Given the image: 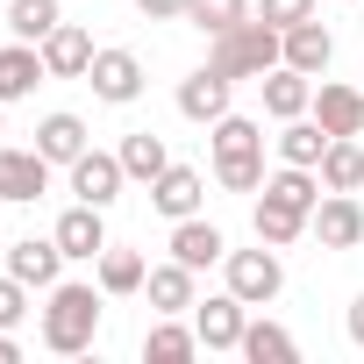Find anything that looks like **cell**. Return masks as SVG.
Instances as JSON below:
<instances>
[{"label": "cell", "instance_id": "6da1fadb", "mask_svg": "<svg viewBox=\"0 0 364 364\" xmlns=\"http://www.w3.org/2000/svg\"><path fill=\"white\" fill-rule=\"evenodd\" d=\"M215 186L222 193H264V129L250 122V114H222L215 122Z\"/></svg>", "mask_w": 364, "mask_h": 364}, {"label": "cell", "instance_id": "7a4b0ae2", "mask_svg": "<svg viewBox=\"0 0 364 364\" xmlns=\"http://www.w3.org/2000/svg\"><path fill=\"white\" fill-rule=\"evenodd\" d=\"M93 336H100V286H72V279H58L50 300H43V350L79 357V350H93Z\"/></svg>", "mask_w": 364, "mask_h": 364}, {"label": "cell", "instance_id": "3957f363", "mask_svg": "<svg viewBox=\"0 0 364 364\" xmlns=\"http://www.w3.org/2000/svg\"><path fill=\"white\" fill-rule=\"evenodd\" d=\"M279 58H286V36H279L264 15H257V22H236V29H222V36H208V65L229 72V79H264Z\"/></svg>", "mask_w": 364, "mask_h": 364}, {"label": "cell", "instance_id": "277c9868", "mask_svg": "<svg viewBox=\"0 0 364 364\" xmlns=\"http://www.w3.org/2000/svg\"><path fill=\"white\" fill-rule=\"evenodd\" d=\"M222 272H229V293H236L243 307H272V300L286 293V264H279L272 243H257V250H229Z\"/></svg>", "mask_w": 364, "mask_h": 364}, {"label": "cell", "instance_id": "5b68a950", "mask_svg": "<svg viewBox=\"0 0 364 364\" xmlns=\"http://www.w3.org/2000/svg\"><path fill=\"white\" fill-rule=\"evenodd\" d=\"M86 86H93V100H107V107H129V100L143 93V58H136V50H93V65H86Z\"/></svg>", "mask_w": 364, "mask_h": 364}, {"label": "cell", "instance_id": "8992f818", "mask_svg": "<svg viewBox=\"0 0 364 364\" xmlns=\"http://www.w3.org/2000/svg\"><path fill=\"white\" fill-rule=\"evenodd\" d=\"M43 193H50V157H43V150H15V143H0V200L29 208V200H43Z\"/></svg>", "mask_w": 364, "mask_h": 364}, {"label": "cell", "instance_id": "52a82bcc", "mask_svg": "<svg viewBox=\"0 0 364 364\" xmlns=\"http://www.w3.org/2000/svg\"><path fill=\"white\" fill-rule=\"evenodd\" d=\"M193 328H200V350H243V328H250V307L236 293H215V300H193Z\"/></svg>", "mask_w": 364, "mask_h": 364}, {"label": "cell", "instance_id": "ba28073f", "mask_svg": "<svg viewBox=\"0 0 364 364\" xmlns=\"http://www.w3.org/2000/svg\"><path fill=\"white\" fill-rule=\"evenodd\" d=\"M307 229L321 236V250H357V243H364V208H357V193H321L314 215H307Z\"/></svg>", "mask_w": 364, "mask_h": 364}, {"label": "cell", "instance_id": "9c48e42d", "mask_svg": "<svg viewBox=\"0 0 364 364\" xmlns=\"http://www.w3.org/2000/svg\"><path fill=\"white\" fill-rule=\"evenodd\" d=\"M122 186H129L122 150H114V157H107V150H86V157L72 164V193H79L86 208H114V200H122Z\"/></svg>", "mask_w": 364, "mask_h": 364}, {"label": "cell", "instance_id": "30bf717a", "mask_svg": "<svg viewBox=\"0 0 364 364\" xmlns=\"http://www.w3.org/2000/svg\"><path fill=\"white\" fill-rule=\"evenodd\" d=\"M200 200H208V186H200V171H193V164H164V171L150 178V208H157L164 222L200 215Z\"/></svg>", "mask_w": 364, "mask_h": 364}, {"label": "cell", "instance_id": "8fae6325", "mask_svg": "<svg viewBox=\"0 0 364 364\" xmlns=\"http://www.w3.org/2000/svg\"><path fill=\"white\" fill-rule=\"evenodd\" d=\"M229 72H215V65H200V72H186V79H178V114H186V122H222L229 114Z\"/></svg>", "mask_w": 364, "mask_h": 364}, {"label": "cell", "instance_id": "7c38bea8", "mask_svg": "<svg viewBox=\"0 0 364 364\" xmlns=\"http://www.w3.org/2000/svg\"><path fill=\"white\" fill-rule=\"evenodd\" d=\"M100 215H107V208H86V200H79V208H65V215H58V229H50V236H58V250H65V257H79V264H100V250H107V222H100Z\"/></svg>", "mask_w": 364, "mask_h": 364}, {"label": "cell", "instance_id": "4fadbf2b", "mask_svg": "<svg viewBox=\"0 0 364 364\" xmlns=\"http://www.w3.org/2000/svg\"><path fill=\"white\" fill-rule=\"evenodd\" d=\"M50 79V65H43V50L36 43H0V107H8V100H29L36 86Z\"/></svg>", "mask_w": 364, "mask_h": 364}, {"label": "cell", "instance_id": "5bb4252c", "mask_svg": "<svg viewBox=\"0 0 364 364\" xmlns=\"http://www.w3.org/2000/svg\"><path fill=\"white\" fill-rule=\"evenodd\" d=\"M307 114H314L328 136H364V93H357V86H336V79H321Z\"/></svg>", "mask_w": 364, "mask_h": 364}, {"label": "cell", "instance_id": "9a60e30c", "mask_svg": "<svg viewBox=\"0 0 364 364\" xmlns=\"http://www.w3.org/2000/svg\"><path fill=\"white\" fill-rule=\"evenodd\" d=\"M171 257H178V264H193V272H208V264L229 257V236H222L215 222L186 215V222H171Z\"/></svg>", "mask_w": 364, "mask_h": 364}, {"label": "cell", "instance_id": "2e32d148", "mask_svg": "<svg viewBox=\"0 0 364 364\" xmlns=\"http://www.w3.org/2000/svg\"><path fill=\"white\" fill-rule=\"evenodd\" d=\"M43 65H50V79H86V65H93V36L79 29V22H58L43 43Z\"/></svg>", "mask_w": 364, "mask_h": 364}, {"label": "cell", "instance_id": "e0dca14e", "mask_svg": "<svg viewBox=\"0 0 364 364\" xmlns=\"http://www.w3.org/2000/svg\"><path fill=\"white\" fill-rule=\"evenodd\" d=\"M257 86H264V114H272V122H293V114H307V107H314V79H307V72H293V65H272Z\"/></svg>", "mask_w": 364, "mask_h": 364}, {"label": "cell", "instance_id": "ac0fdd59", "mask_svg": "<svg viewBox=\"0 0 364 364\" xmlns=\"http://www.w3.org/2000/svg\"><path fill=\"white\" fill-rule=\"evenodd\" d=\"M279 36H286V58H279V65H293V72H307V79H321V72H328L336 36H328L321 22H293V29H279Z\"/></svg>", "mask_w": 364, "mask_h": 364}, {"label": "cell", "instance_id": "d6986e66", "mask_svg": "<svg viewBox=\"0 0 364 364\" xmlns=\"http://www.w3.org/2000/svg\"><path fill=\"white\" fill-rule=\"evenodd\" d=\"M8 272H15L22 286H43V293H50V286H58V272H65L58 236H43V243H36V236H22V243L8 250Z\"/></svg>", "mask_w": 364, "mask_h": 364}, {"label": "cell", "instance_id": "ffe728a7", "mask_svg": "<svg viewBox=\"0 0 364 364\" xmlns=\"http://www.w3.org/2000/svg\"><path fill=\"white\" fill-rule=\"evenodd\" d=\"M314 171H321L328 193H357V186H364V143H357V136H328V150H321Z\"/></svg>", "mask_w": 364, "mask_h": 364}, {"label": "cell", "instance_id": "44dd1931", "mask_svg": "<svg viewBox=\"0 0 364 364\" xmlns=\"http://www.w3.org/2000/svg\"><path fill=\"white\" fill-rule=\"evenodd\" d=\"M36 150H43L50 164H79L93 143H86V122H79V114H43V122H36Z\"/></svg>", "mask_w": 364, "mask_h": 364}, {"label": "cell", "instance_id": "7402d4cb", "mask_svg": "<svg viewBox=\"0 0 364 364\" xmlns=\"http://www.w3.org/2000/svg\"><path fill=\"white\" fill-rule=\"evenodd\" d=\"M143 293H150L157 314H186V307H193V264H178V257L157 264V272L143 279Z\"/></svg>", "mask_w": 364, "mask_h": 364}, {"label": "cell", "instance_id": "603a6c76", "mask_svg": "<svg viewBox=\"0 0 364 364\" xmlns=\"http://www.w3.org/2000/svg\"><path fill=\"white\" fill-rule=\"evenodd\" d=\"M321 150H328V129L314 122V114H293L286 129H279V164H321Z\"/></svg>", "mask_w": 364, "mask_h": 364}, {"label": "cell", "instance_id": "cb8c5ba5", "mask_svg": "<svg viewBox=\"0 0 364 364\" xmlns=\"http://www.w3.org/2000/svg\"><path fill=\"white\" fill-rule=\"evenodd\" d=\"M250 222H257V243H272V250H293V243L307 236V215H300V208H286V200H272V193L257 200V215H250Z\"/></svg>", "mask_w": 364, "mask_h": 364}, {"label": "cell", "instance_id": "d4e9b609", "mask_svg": "<svg viewBox=\"0 0 364 364\" xmlns=\"http://www.w3.org/2000/svg\"><path fill=\"white\" fill-rule=\"evenodd\" d=\"M193 350H200V328H186L178 314H164V321L143 336V357H150V364H186Z\"/></svg>", "mask_w": 364, "mask_h": 364}, {"label": "cell", "instance_id": "484cf974", "mask_svg": "<svg viewBox=\"0 0 364 364\" xmlns=\"http://www.w3.org/2000/svg\"><path fill=\"white\" fill-rule=\"evenodd\" d=\"M264 193L286 200V208H300V215H314V200H321V171H307V164H279V171L264 178Z\"/></svg>", "mask_w": 364, "mask_h": 364}, {"label": "cell", "instance_id": "4316f807", "mask_svg": "<svg viewBox=\"0 0 364 364\" xmlns=\"http://www.w3.org/2000/svg\"><path fill=\"white\" fill-rule=\"evenodd\" d=\"M143 279H150V264H143L136 250H114V243L100 250V293L122 300V293H143Z\"/></svg>", "mask_w": 364, "mask_h": 364}, {"label": "cell", "instance_id": "83f0119b", "mask_svg": "<svg viewBox=\"0 0 364 364\" xmlns=\"http://www.w3.org/2000/svg\"><path fill=\"white\" fill-rule=\"evenodd\" d=\"M243 357H250V364H293L300 343H293L279 321H250V328H243Z\"/></svg>", "mask_w": 364, "mask_h": 364}, {"label": "cell", "instance_id": "f1b7e54d", "mask_svg": "<svg viewBox=\"0 0 364 364\" xmlns=\"http://www.w3.org/2000/svg\"><path fill=\"white\" fill-rule=\"evenodd\" d=\"M171 164V150H164V136H150V129H136L129 143H122V171L129 178H143V186H150V178Z\"/></svg>", "mask_w": 364, "mask_h": 364}, {"label": "cell", "instance_id": "f546056e", "mask_svg": "<svg viewBox=\"0 0 364 364\" xmlns=\"http://www.w3.org/2000/svg\"><path fill=\"white\" fill-rule=\"evenodd\" d=\"M58 22H65V15H58V0H8V29H15L22 43H43Z\"/></svg>", "mask_w": 364, "mask_h": 364}, {"label": "cell", "instance_id": "4dcf8cb0", "mask_svg": "<svg viewBox=\"0 0 364 364\" xmlns=\"http://www.w3.org/2000/svg\"><path fill=\"white\" fill-rule=\"evenodd\" d=\"M186 22L208 29V36H222V29L250 22V0H186Z\"/></svg>", "mask_w": 364, "mask_h": 364}, {"label": "cell", "instance_id": "1f68e13d", "mask_svg": "<svg viewBox=\"0 0 364 364\" xmlns=\"http://www.w3.org/2000/svg\"><path fill=\"white\" fill-rule=\"evenodd\" d=\"M22 314H29V286H22L15 272H0V328H15Z\"/></svg>", "mask_w": 364, "mask_h": 364}, {"label": "cell", "instance_id": "d6a6232c", "mask_svg": "<svg viewBox=\"0 0 364 364\" xmlns=\"http://www.w3.org/2000/svg\"><path fill=\"white\" fill-rule=\"evenodd\" d=\"M257 15L272 29H293V22H314V0H257Z\"/></svg>", "mask_w": 364, "mask_h": 364}, {"label": "cell", "instance_id": "836d02e7", "mask_svg": "<svg viewBox=\"0 0 364 364\" xmlns=\"http://www.w3.org/2000/svg\"><path fill=\"white\" fill-rule=\"evenodd\" d=\"M143 22H186V0H136Z\"/></svg>", "mask_w": 364, "mask_h": 364}, {"label": "cell", "instance_id": "e575fe53", "mask_svg": "<svg viewBox=\"0 0 364 364\" xmlns=\"http://www.w3.org/2000/svg\"><path fill=\"white\" fill-rule=\"evenodd\" d=\"M343 328H350V343H357V350H364V293H357V300H350V321H343Z\"/></svg>", "mask_w": 364, "mask_h": 364}, {"label": "cell", "instance_id": "d590c367", "mask_svg": "<svg viewBox=\"0 0 364 364\" xmlns=\"http://www.w3.org/2000/svg\"><path fill=\"white\" fill-rule=\"evenodd\" d=\"M22 357V343H15V328H0V364H15Z\"/></svg>", "mask_w": 364, "mask_h": 364}, {"label": "cell", "instance_id": "8d00e7d4", "mask_svg": "<svg viewBox=\"0 0 364 364\" xmlns=\"http://www.w3.org/2000/svg\"><path fill=\"white\" fill-rule=\"evenodd\" d=\"M0 136H8V122H0Z\"/></svg>", "mask_w": 364, "mask_h": 364}, {"label": "cell", "instance_id": "74e56055", "mask_svg": "<svg viewBox=\"0 0 364 364\" xmlns=\"http://www.w3.org/2000/svg\"><path fill=\"white\" fill-rule=\"evenodd\" d=\"M0 208H8V200H0Z\"/></svg>", "mask_w": 364, "mask_h": 364}]
</instances>
